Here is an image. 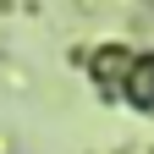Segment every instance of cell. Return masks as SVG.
Listing matches in <instances>:
<instances>
[{
	"label": "cell",
	"instance_id": "cell-1",
	"mask_svg": "<svg viewBox=\"0 0 154 154\" xmlns=\"http://www.w3.org/2000/svg\"><path fill=\"white\" fill-rule=\"evenodd\" d=\"M132 99L154 110V61H143V66H138V88H132Z\"/></svg>",
	"mask_w": 154,
	"mask_h": 154
}]
</instances>
